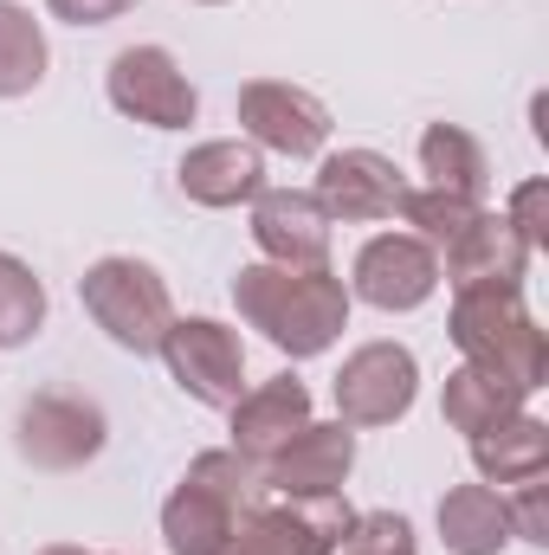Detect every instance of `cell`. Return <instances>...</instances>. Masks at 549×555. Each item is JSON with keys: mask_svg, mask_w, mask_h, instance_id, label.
Listing matches in <instances>:
<instances>
[{"mask_svg": "<svg viewBox=\"0 0 549 555\" xmlns=\"http://www.w3.org/2000/svg\"><path fill=\"white\" fill-rule=\"evenodd\" d=\"M111 446V420L85 395H33L13 420V452L33 472H85Z\"/></svg>", "mask_w": 549, "mask_h": 555, "instance_id": "6", "label": "cell"}, {"mask_svg": "<svg viewBox=\"0 0 549 555\" xmlns=\"http://www.w3.org/2000/svg\"><path fill=\"white\" fill-rule=\"evenodd\" d=\"M201 7H227V0H201Z\"/></svg>", "mask_w": 549, "mask_h": 555, "instance_id": "30", "label": "cell"}, {"mask_svg": "<svg viewBox=\"0 0 549 555\" xmlns=\"http://www.w3.org/2000/svg\"><path fill=\"white\" fill-rule=\"evenodd\" d=\"M78 304L130 356H155L162 336H168V323H175L168 278L155 272L149 259H130V253H111V259H98L91 272L78 278Z\"/></svg>", "mask_w": 549, "mask_h": 555, "instance_id": "4", "label": "cell"}, {"mask_svg": "<svg viewBox=\"0 0 549 555\" xmlns=\"http://www.w3.org/2000/svg\"><path fill=\"white\" fill-rule=\"evenodd\" d=\"M518 408H531L518 388H505V382H491V375H478V369H452L446 375V388H439V414L452 433H491L498 420H511Z\"/></svg>", "mask_w": 549, "mask_h": 555, "instance_id": "21", "label": "cell"}, {"mask_svg": "<svg viewBox=\"0 0 549 555\" xmlns=\"http://www.w3.org/2000/svg\"><path fill=\"white\" fill-rule=\"evenodd\" d=\"M259 498H272V491H266V478H259L253 459H240L233 446L194 452L188 472H181V485L162 504V543H168V555H220L227 537H233V524Z\"/></svg>", "mask_w": 549, "mask_h": 555, "instance_id": "2", "label": "cell"}, {"mask_svg": "<svg viewBox=\"0 0 549 555\" xmlns=\"http://www.w3.org/2000/svg\"><path fill=\"white\" fill-rule=\"evenodd\" d=\"M240 130L253 149H272V155H291V162H310L330 149V104L310 98L304 85H284V78H253L240 85Z\"/></svg>", "mask_w": 549, "mask_h": 555, "instance_id": "10", "label": "cell"}, {"mask_svg": "<svg viewBox=\"0 0 549 555\" xmlns=\"http://www.w3.org/2000/svg\"><path fill=\"white\" fill-rule=\"evenodd\" d=\"M39 555H91V550H78V543H46Z\"/></svg>", "mask_w": 549, "mask_h": 555, "instance_id": "29", "label": "cell"}, {"mask_svg": "<svg viewBox=\"0 0 549 555\" xmlns=\"http://www.w3.org/2000/svg\"><path fill=\"white\" fill-rule=\"evenodd\" d=\"M511 491H518V498H505L511 537H524V543L549 550V504H544V478H524V485H511Z\"/></svg>", "mask_w": 549, "mask_h": 555, "instance_id": "27", "label": "cell"}, {"mask_svg": "<svg viewBox=\"0 0 549 555\" xmlns=\"http://www.w3.org/2000/svg\"><path fill=\"white\" fill-rule=\"evenodd\" d=\"M452 349L465 369L518 388L524 401L549 382V343L537 317L524 310V291H452Z\"/></svg>", "mask_w": 549, "mask_h": 555, "instance_id": "3", "label": "cell"}, {"mask_svg": "<svg viewBox=\"0 0 549 555\" xmlns=\"http://www.w3.org/2000/svg\"><path fill=\"white\" fill-rule=\"evenodd\" d=\"M349 284L336 272H284V266H240L233 278V310L246 317V330H259L278 356L310 362L323 349H336V336L349 330Z\"/></svg>", "mask_w": 549, "mask_h": 555, "instance_id": "1", "label": "cell"}, {"mask_svg": "<svg viewBox=\"0 0 549 555\" xmlns=\"http://www.w3.org/2000/svg\"><path fill=\"white\" fill-rule=\"evenodd\" d=\"M472 465L485 485H524L549 472V426L531 408H518L511 420H498L491 433H472Z\"/></svg>", "mask_w": 549, "mask_h": 555, "instance_id": "18", "label": "cell"}, {"mask_svg": "<svg viewBox=\"0 0 549 555\" xmlns=\"http://www.w3.org/2000/svg\"><path fill=\"white\" fill-rule=\"evenodd\" d=\"M505 220L524 233V246H531V253H544V246H549V181H544V175H531V181H518V188H511Z\"/></svg>", "mask_w": 549, "mask_h": 555, "instance_id": "26", "label": "cell"}, {"mask_svg": "<svg viewBox=\"0 0 549 555\" xmlns=\"http://www.w3.org/2000/svg\"><path fill=\"white\" fill-rule=\"evenodd\" d=\"M349 472H356V426L343 420H310L259 465L272 498H336Z\"/></svg>", "mask_w": 549, "mask_h": 555, "instance_id": "12", "label": "cell"}, {"mask_svg": "<svg viewBox=\"0 0 549 555\" xmlns=\"http://www.w3.org/2000/svg\"><path fill=\"white\" fill-rule=\"evenodd\" d=\"M175 181H181V194H188L194 207L227 214V207H240V201H259V188H266V155H259L253 142H194V149L181 155Z\"/></svg>", "mask_w": 549, "mask_h": 555, "instance_id": "17", "label": "cell"}, {"mask_svg": "<svg viewBox=\"0 0 549 555\" xmlns=\"http://www.w3.org/2000/svg\"><path fill=\"white\" fill-rule=\"evenodd\" d=\"M317 207L330 220H349V227H375V220H395L408 181L401 168L382 155V149H336L317 162Z\"/></svg>", "mask_w": 549, "mask_h": 555, "instance_id": "13", "label": "cell"}, {"mask_svg": "<svg viewBox=\"0 0 549 555\" xmlns=\"http://www.w3.org/2000/svg\"><path fill=\"white\" fill-rule=\"evenodd\" d=\"M330 395H336V420L356 426V433L362 426H395V420H408L413 395H420V362L401 343H362V349L343 356Z\"/></svg>", "mask_w": 549, "mask_h": 555, "instance_id": "9", "label": "cell"}, {"mask_svg": "<svg viewBox=\"0 0 549 555\" xmlns=\"http://www.w3.org/2000/svg\"><path fill=\"white\" fill-rule=\"evenodd\" d=\"M46 330V284L26 259L0 253V349H26Z\"/></svg>", "mask_w": 549, "mask_h": 555, "instance_id": "23", "label": "cell"}, {"mask_svg": "<svg viewBox=\"0 0 549 555\" xmlns=\"http://www.w3.org/2000/svg\"><path fill=\"white\" fill-rule=\"evenodd\" d=\"M46 26L20 7V0H0V98H26L46 85Z\"/></svg>", "mask_w": 549, "mask_h": 555, "instance_id": "22", "label": "cell"}, {"mask_svg": "<svg viewBox=\"0 0 549 555\" xmlns=\"http://www.w3.org/2000/svg\"><path fill=\"white\" fill-rule=\"evenodd\" d=\"M330 227L336 220L304 188H259L253 201V240L266 266H284V272H330Z\"/></svg>", "mask_w": 549, "mask_h": 555, "instance_id": "15", "label": "cell"}, {"mask_svg": "<svg viewBox=\"0 0 549 555\" xmlns=\"http://www.w3.org/2000/svg\"><path fill=\"white\" fill-rule=\"evenodd\" d=\"M137 0H46V13L52 20H65V26H104V20H117V13H130Z\"/></svg>", "mask_w": 549, "mask_h": 555, "instance_id": "28", "label": "cell"}, {"mask_svg": "<svg viewBox=\"0 0 549 555\" xmlns=\"http://www.w3.org/2000/svg\"><path fill=\"white\" fill-rule=\"evenodd\" d=\"M395 214L413 227V240H426V246L439 253L459 227H472V220L485 214V201H465V194H446V188H408Z\"/></svg>", "mask_w": 549, "mask_h": 555, "instance_id": "24", "label": "cell"}, {"mask_svg": "<svg viewBox=\"0 0 549 555\" xmlns=\"http://www.w3.org/2000/svg\"><path fill=\"white\" fill-rule=\"evenodd\" d=\"M531 246H524V233L505 220V214H478L472 227H459L446 246H439V278L452 284V291H524V278H531Z\"/></svg>", "mask_w": 549, "mask_h": 555, "instance_id": "14", "label": "cell"}, {"mask_svg": "<svg viewBox=\"0 0 549 555\" xmlns=\"http://www.w3.org/2000/svg\"><path fill=\"white\" fill-rule=\"evenodd\" d=\"M155 356L168 362V382L194 408H220L227 414L246 395V343L220 317H175Z\"/></svg>", "mask_w": 549, "mask_h": 555, "instance_id": "5", "label": "cell"}, {"mask_svg": "<svg viewBox=\"0 0 549 555\" xmlns=\"http://www.w3.org/2000/svg\"><path fill=\"white\" fill-rule=\"evenodd\" d=\"M433 291H439V253L413 233H375L349 266V297H362L382 317H408Z\"/></svg>", "mask_w": 549, "mask_h": 555, "instance_id": "11", "label": "cell"}, {"mask_svg": "<svg viewBox=\"0 0 549 555\" xmlns=\"http://www.w3.org/2000/svg\"><path fill=\"white\" fill-rule=\"evenodd\" d=\"M349 504L336 498H259L220 555H336L343 530H349Z\"/></svg>", "mask_w": 549, "mask_h": 555, "instance_id": "7", "label": "cell"}, {"mask_svg": "<svg viewBox=\"0 0 549 555\" xmlns=\"http://www.w3.org/2000/svg\"><path fill=\"white\" fill-rule=\"evenodd\" d=\"M439 543L452 555H505V543H511L505 491H491V485H452L439 498Z\"/></svg>", "mask_w": 549, "mask_h": 555, "instance_id": "19", "label": "cell"}, {"mask_svg": "<svg viewBox=\"0 0 549 555\" xmlns=\"http://www.w3.org/2000/svg\"><path fill=\"white\" fill-rule=\"evenodd\" d=\"M104 91H111V111H124L130 124H149V130H188L201 117V91L162 46H124L104 72Z\"/></svg>", "mask_w": 549, "mask_h": 555, "instance_id": "8", "label": "cell"}, {"mask_svg": "<svg viewBox=\"0 0 549 555\" xmlns=\"http://www.w3.org/2000/svg\"><path fill=\"white\" fill-rule=\"evenodd\" d=\"M336 555H420V543L401 511H362V517H349Z\"/></svg>", "mask_w": 549, "mask_h": 555, "instance_id": "25", "label": "cell"}, {"mask_svg": "<svg viewBox=\"0 0 549 555\" xmlns=\"http://www.w3.org/2000/svg\"><path fill=\"white\" fill-rule=\"evenodd\" d=\"M420 175H426V188H446V194H465V201H485V188H491L485 142L465 124H426L420 130Z\"/></svg>", "mask_w": 549, "mask_h": 555, "instance_id": "20", "label": "cell"}, {"mask_svg": "<svg viewBox=\"0 0 549 555\" xmlns=\"http://www.w3.org/2000/svg\"><path fill=\"white\" fill-rule=\"evenodd\" d=\"M227 414H233V452L253 459V465H266L291 433L310 426V388L297 375H272V382L246 388Z\"/></svg>", "mask_w": 549, "mask_h": 555, "instance_id": "16", "label": "cell"}]
</instances>
